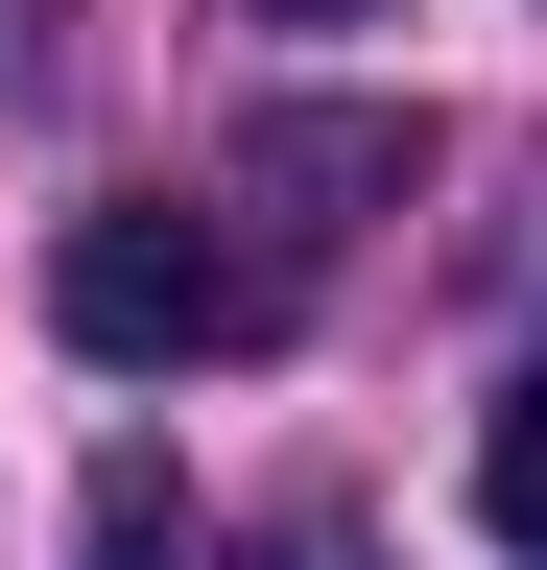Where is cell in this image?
<instances>
[{"mask_svg": "<svg viewBox=\"0 0 547 570\" xmlns=\"http://www.w3.org/2000/svg\"><path fill=\"white\" fill-rule=\"evenodd\" d=\"M0 96H72V0H0Z\"/></svg>", "mask_w": 547, "mask_h": 570, "instance_id": "cell-5", "label": "cell"}, {"mask_svg": "<svg viewBox=\"0 0 547 570\" xmlns=\"http://www.w3.org/2000/svg\"><path fill=\"white\" fill-rule=\"evenodd\" d=\"M48 333L96 381H215V356H286V262L215 238V214H72L48 238Z\"/></svg>", "mask_w": 547, "mask_h": 570, "instance_id": "cell-1", "label": "cell"}, {"mask_svg": "<svg viewBox=\"0 0 547 570\" xmlns=\"http://www.w3.org/2000/svg\"><path fill=\"white\" fill-rule=\"evenodd\" d=\"M476 523L547 570V381H500V428H476Z\"/></svg>", "mask_w": 547, "mask_h": 570, "instance_id": "cell-4", "label": "cell"}, {"mask_svg": "<svg viewBox=\"0 0 547 570\" xmlns=\"http://www.w3.org/2000/svg\"><path fill=\"white\" fill-rule=\"evenodd\" d=\"M96 570H286V547H191V499L119 452V475H96Z\"/></svg>", "mask_w": 547, "mask_h": 570, "instance_id": "cell-3", "label": "cell"}, {"mask_svg": "<svg viewBox=\"0 0 547 570\" xmlns=\"http://www.w3.org/2000/svg\"><path fill=\"white\" fill-rule=\"evenodd\" d=\"M262 24H358V0H262Z\"/></svg>", "mask_w": 547, "mask_h": 570, "instance_id": "cell-6", "label": "cell"}, {"mask_svg": "<svg viewBox=\"0 0 547 570\" xmlns=\"http://www.w3.org/2000/svg\"><path fill=\"white\" fill-rule=\"evenodd\" d=\"M404 167H429L404 119H262L238 142V190H404Z\"/></svg>", "mask_w": 547, "mask_h": 570, "instance_id": "cell-2", "label": "cell"}]
</instances>
